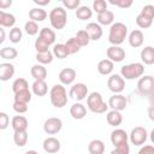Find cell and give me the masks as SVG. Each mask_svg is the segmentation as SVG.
<instances>
[{
  "mask_svg": "<svg viewBox=\"0 0 154 154\" xmlns=\"http://www.w3.org/2000/svg\"><path fill=\"white\" fill-rule=\"evenodd\" d=\"M136 24L142 29H147L153 24V19H150V18H148V17H146V16L140 13L136 17Z\"/></svg>",
  "mask_w": 154,
  "mask_h": 154,
  "instance_id": "obj_39",
  "label": "cell"
},
{
  "mask_svg": "<svg viewBox=\"0 0 154 154\" xmlns=\"http://www.w3.org/2000/svg\"><path fill=\"white\" fill-rule=\"evenodd\" d=\"M61 128H63V122H61L60 118H57V117L48 118L43 123V130L48 135H55V134H58L61 130Z\"/></svg>",
  "mask_w": 154,
  "mask_h": 154,
  "instance_id": "obj_9",
  "label": "cell"
},
{
  "mask_svg": "<svg viewBox=\"0 0 154 154\" xmlns=\"http://www.w3.org/2000/svg\"><path fill=\"white\" fill-rule=\"evenodd\" d=\"M11 125H12V129L13 131H24L28 129V119L24 117V116H16L12 118V122H11Z\"/></svg>",
  "mask_w": 154,
  "mask_h": 154,
  "instance_id": "obj_21",
  "label": "cell"
},
{
  "mask_svg": "<svg viewBox=\"0 0 154 154\" xmlns=\"http://www.w3.org/2000/svg\"><path fill=\"white\" fill-rule=\"evenodd\" d=\"M109 4L118 6L120 8H128L132 5V0H109Z\"/></svg>",
  "mask_w": 154,
  "mask_h": 154,
  "instance_id": "obj_46",
  "label": "cell"
},
{
  "mask_svg": "<svg viewBox=\"0 0 154 154\" xmlns=\"http://www.w3.org/2000/svg\"><path fill=\"white\" fill-rule=\"evenodd\" d=\"M93 10L95 12H97V14L107 11V2L105 0H94V2H93Z\"/></svg>",
  "mask_w": 154,
  "mask_h": 154,
  "instance_id": "obj_44",
  "label": "cell"
},
{
  "mask_svg": "<svg viewBox=\"0 0 154 154\" xmlns=\"http://www.w3.org/2000/svg\"><path fill=\"white\" fill-rule=\"evenodd\" d=\"M113 69H114V63L111 61L109 59H102L97 64V71L100 75H103V76L111 75Z\"/></svg>",
  "mask_w": 154,
  "mask_h": 154,
  "instance_id": "obj_22",
  "label": "cell"
},
{
  "mask_svg": "<svg viewBox=\"0 0 154 154\" xmlns=\"http://www.w3.org/2000/svg\"><path fill=\"white\" fill-rule=\"evenodd\" d=\"M49 99L54 107L63 108L67 103V93L63 84H55L49 91Z\"/></svg>",
  "mask_w": 154,
  "mask_h": 154,
  "instance_id": "obj_2",
  "label": "cell"
},
{
  "mask_svg": "<svg viewBox=\"0 0 154 154\" xmlns=\"http://www.w3.org/2000/svg\"><path fill=\"white\" fill-rule=\"evenodd\" d=\"M16 23V17L12 13L0 11V25L1 28H12Z\"/></svg>",
  "mask_w": 154,
  "mask_h": 154,
  "instance_id": "obj_25",
  "label": "cell"
},
{
  "mask_svg": "<svg viewBox=\"0 0 154 154\" xmlns=\"http://www.w3.org/2000/svg\"><path fill=\"white\" fill-rule=\"evenodd\" d=\"M76 79V70L72 67H65L59 72V81L61 84L70 85Z\"/></svg>",
  "mask_w": 154,
  "mask_h": 154,
  "instance_id": "obj_14",
  "label": "cell"
},
{
  "mask_svg": "<svg viewBox=\"0 0 154 154\" xmlns=\"http://www.w3.org/2000/svg\"><path fill=\"white\" fill-rule=\"evenodd\" d=\"M137 90L141 95L149 96L154 91V77L143 76L137 82Z\"/></svg>",
  "mask_w": 154,
  "mask_h": 154,
  "instance_id": "obj_6",
  "label": "cell"
},
{
  "mask_svg": "<svg viewBox=\"0 0 154 154\" xmlns=\"http://www.w3.org/2000/svg\"><path fill=\"white\" fill-rule=\"evenodd\" d=\"M129 45L134 48H137V47H141L143 45V41H144V36H143V32L138 29L136 30H132L129 35Z\"/></svg>",
  "mask_w": 154,
  "mask_h": 154,
  "instance_id": "obj_17",
  "label": "cell"
},
{
  "mask_svg": "<svg viewBox=\"0 0 154 154\" xmlns=\"http://www.w3.org/2000/svg\"><path fill=\"white\" fill-rule=\"evenodd\" d=\"M34 2L38 6H46V5H49L51 0H34Z\"/></svg>",
  "mask_w": 154,
  "mask_h": 154,
  "instance_id": "obj_53",
  "label": "cell"
},
{
  "mask_svg": "<svg viewBox=\"0 0 154 154\" xmlns=\"http://www.w3.org/2000/svg\"><path fill=\"white\" fill-rule=\"evenodd\" d=\"M31 89L36 96H45L48 91V85L45 81H34Z\"/></svg>",
  "mask_w": 154,
  "mask_h": 154,
  "instance_id": "obj_26",
  "label": "cell"
},
{
  "mask_svg": "<svg viewBox=\"0 0 154 154\" xmlns=\"http://www.w3.org/2000/svg\"><path fill=\"white\" fill-rule=\"evenodd\" d=\"M107 87L112 93L119 94L125 89V79L120 75H111L107 79Z\"/></svg>",
  "mask_w": 154,
  "mask_h": 154,
  "instance_id": "obj_7",
  "label": "cell"
},
{
  "mask_svg": "<svg viewBox=\"0 0 154 154\" xmlns=\"http://www.w3.org/2000/svg\"><path fill=\"white\" fill-rule=\"evenodd\" d=\"M130 153V147L128 143L119 146V147H114V149L109 153V154H129Z\"/></svg>",
  "mask_w": 154,
  "mask_h": 154,
  "instance_id": "obj_48",
  "label": "cell"
},
{
  "mask_svg": "<svg viewBox=\"0 0 154 154\" xmlns=\"http://www.w3.org/2000/svg\"><path fill=\"white\" fill-rule=\"evenodd\" d=\"M0 32H1V38H0V43H2L5 41V30L4 28H0Z\"/></svg>",
  "mask_w": 154,
  "mask_h": 154,
  "instance_id": "obj_55",
  "label": "cell"
},
{
  "mask_svg": "<svg viewBox=\"0 0 154 154\" xmlns=\"http://www.w3.org/2000/svg\"><path fill=\"white\" fill-rule=\"evenodd\" d=\"M91 16H93V10H90V7L88 6H81L76 10V17L81 20H87L91 18Z\"/></svg>",
  "mask_w": 154,
  "mask_h": 154,
  "instance_id": "obj_34",
  "label": "cell"
},
{
  "mask_svg": "<svg viewBox=\"0 0 154 154\" xmlns=\"http://www.w3.org/2000/svg\"><path fill=\"white\" fill-rule=\"evenodd\" d=\"M13 141H14L16 146L24 147L26 144V142H28V132H26V130H24V131H14Z\"/></svg>",
  "mask_w": 154,
  "mask_h": 154,
  "instance_id": "obj_33",
  "label": "cell"
},
{
  "mask_svg": "<svg viewBox=\"0 0 154 154\" xmlns=\"http://www.w3.org/2000/svg\"><path fill=\"white\" fill-rule=\"evenodd\" d=\"M24 154H38L36 150H28V152H25Z\"/></svg>",
  "mask_w": 154,
  "mask_h": 154,
  "instance_id": "obj_57",
  "label": "cell"
},
{
  "mask_svg": "<svg viewBox=\"0 0 154 154\" xmlns=\"http://www.w3.org/2000/svg\"><path fill=\"white\" fill-rule=\"evenodd\" d=\"M70 114H71V117H72L73 119H77V120L83 119V118L87 116V108H85V106H84L83 103L76 102V103H73V105L71 106V108H70Z\"/></svg>",
  "mask_w": 154,
  "mask_h": 154,
  "instance_id": "obj_18",
  "label": "cell"
},
{
  "mask_svg": "<svg viewBox=\"0 0 154 154\" xmlns=\"http://www.w3.org/2000/svg\"><path fill=\"white\" fill-rule=\"evenodd\" d=\"M147 137H148V134H147V130L142 126H136L131 130L130 135H129V138L131 141L132 144L135 146H142L146 141H147Z\"/></svg>",
  "mask_w": 154,
  "mask_h": 154,
  "instance_id": "obj_8",
  "label": "cell"
},
{
  "mask_svg": "<svg viewBox=\"0 0 154 154\" xmlns=\"http://www.w3.org/2000/svg\"><path fill=\"white\" fill-rule=\"evenodd\" d=\"M13 109L22 114V113H25L28 111V103H23V102H18V101H14L13 102Z\"/></svg>",
  "mask_w": 154,
  "mask_h": 154,
  "instance_id": "obj_49",
  "label": "cell"
},
{
  "mask_svg": "<svg viewBox=\"0 0 154 154\" xmlns=\"http://www.w3.org/2000/svg\"><path fill=\"white\" fill-rule=\"evenodd\" d=\"M53 52L48 51V52H43V53H36V60L38 61V64L41 65H46V64H51L53 61Z\"/></svg>",
  "mask_w": 154,
  "mask_h": 154,
  "instance_id": "obj_37",
  "label": "cell"
},
{
  "mask_svg": "<svg viewBox=\"0 0 154 154\" xmlns=\"http://www.w3.org/2000/svg\"><path fill=\"white\" fill-rule=\"evenodd\" d=\"M17 55H18V52L13 47H4V48L0 49V57L2 59L12 60V59H16Z\"/></svg>",
  "mask_w": 154,
  "mask_h": 154,
  "instance_id": "obj_35",
  "label": "cell"
},
{
  "mask_svg": "<svg viewBox=\"0 0 154 154\" xmlns=\"http://www.w3.org/2000/svg\"><path fill=\"white\" fill-rule=\"evenodd\" d=\"M24 30H25V32H26L28 35L34 36V35H36V34L38 32V25H37L36 22L29 20V22L25 23V25H24Z\"/></svg>",
  "mask_w": 154,
  "mask_h": 154,
  "instance_id": "obj_41",
  "label": "cell"
},
{
  "mask_svg": "<svg viewBox=\"0 0 154 154\" xmlns=\"http://www.w3.org/2000/svg\"><path fill=\"white\" fill-rule=\"evenodd\" d=\"M49 22L54 29H57V30L64 29L66 23H67L66 10L64 7H54L49 12Z\"/></svg>",
  "mask_w": 154,
  "mask_h": 154,
  "instance_id": "obj_4",
  "label": "cell"
},
{
  "mask_svg": "<svg viewBox=\"0 0 154 154\" xmlns=\"http://www.w3.org/2000/svg\"><path fill=\"white\" fill-rule=\"evenodd\" d=\"M113 20H114V14L112 11L107 10L102 13H99L97 14V23L101 24V25H109V24H113Z\"/></svg>",
  "mask_w": 154,
  "mask_h": 154,
  "instance_id": "obj_30",
  "label": "cell"
},
{
  "mask_svg": "<svg viewBox=\"0 0 154 154\" xmlns=\"http://www.w3.org/2000/svg\"><path fill=\"white\" fill-rule=\"evenodd\" d=\"M149 100H150V102H152V105H154V91L149 95Z\"/></svg>",
  "mask_w": 154,
  "mask_h": 154,
  "instance_id": "obj_56",
  "label": "cell"
},
{
  "mask_svg": "<svg viewBox=\"0 0 154 154\" xmlns=\"http://www.w3.org/2000/svg\"><path fill=\"white\" fill-rule=\"evenodd\" d=\"M141 14L150 18V19H154V6L153 5H144L141 10Z\"/></svg>",
  "mask_w": 154,
  "mask_h": 154,
  "instance_id": "obj_45",
  "label": "cell"
},
{
  "mask_svg": "<svg viewBox=\"0 0 154 154\" xmlns=\"http://www.w3.org/2000/svg\"><path fill=\"white\" fill-rule=\"evenodd\" d=\"M141 60L146 65H153L154 64V47L147 46L142 48L141 51Z\"/></svg>",
  "mask_w": 154,
  "mask_h": 154,
  "instance_id": "obj_23",
  "label": "cell"
},
{
  "mask_svg": "<svg viewBox=\"0 0 154 154\" xmlns=\"http://www.w3.org/2000/svg\"><path fill=\"white\" fill-rule=\"evenodd\" d=\"M63 5L69 10H77L78 7H81V1L79 0H63Z\"/></svg>",
  "mask_w": 154,
  "mask_h": 154,
  "instance_id": "obj_47",
  "label": "cell"
},
{
  "mask_svg": "<svg viewBox=\"0 0 154 154\" xmlns=\"http://www.w3.org/2000/svg\"><path fill=\"white\" fill-rule=\"evenodd\" d=\"M75 38H76V41L78 42V45H79L81 47L88 46L89 42L91 41L90 37H89V35H88V32H87L84 29H83V30H78L77 34H76V36H75Z\"/></svg>",
  "mask_w": 154,
  "mask_h": 154,
  "instance_id": "obj_36",
  "label": "cell"
},
{
  "mask_svg": "<svg viewBox=\"0 0 154 154\" xmlns=\"http://www.w3.org/2000/svg\"><path fill=\"white\" fill-rule=\"evenodd\" d=\"M65 46H66V48H67V51H69L70 54H75V53H77L81 49V46L78 45V42L76 41L75 37H70L65 42Z\"/></svg>",
  "mask_w": 154,
  "mask_h": 154,
  "instance_id": "obj_40",
  "label": "cell"
},
{
  "mask_svg": "<svg viewBox=\"0 0 154 154\" xmlns=\"http://www.w3.org/2000/svg\"><path fill=\"white\" fill-rule=\"evenodd\" d=\"M35 49L37 53H43V52H48L49 51V45L47 42H45L41 37H37L35 41Z\"/></svg>",
  "mask_w": 154,
  "mask_h": 154,
  "instance_id": "obj_43",
  "label": "cell"
},
{
  "mask_svg": "<svg viewBox=\"0 0 154 154\" xmlns=\"http://www.w3.org/2000/svg\"><path fill=\"white\" fill-rule=\"evenodd\" d=\"M14 75V66L10 63H1L0 64V79L8 81Z\"/></svg>",
  "mask_w": 154,
  "mask_h": 154,
  "instance_id": "obj_19",
  "label": "cell"
},
{
  "mask_svg": "<svg viewBox=\"0 0 154 154\" xmlns=\"http://www.w3.org/2000/svg\"><path fill=\"white\" fill-rule=\"evenodd\" d=\"M28 89H29L28 81L25 78H22V77L17 78L13 82V84H12V91H13V94L19 93V91H23V90H28Z\"/></svg>",
  "mask_w": 154,
  "mask_h": 154,
  "instance_id": "obj_32",
  "label": "cell"
},
{
  "mask_svg": "<svg viewBox=\"0 0 154 154\" xmlns=\"http://www.w3.org/2000/svg\"><path fill=\"white\" fill-rule=\"evenodd\" d=\"M87 106H88V109L91 111L93 113H105L109 107L102 100L101 94L97 91H93L89 94V96L87 97Z\"/></svg>",
  "mask_w": 154,
  "mask_h": 154,
  "instance_id": "obj_3",
  "label": "cell"
},
{
  "mask_svg": "<svg viewBox=\"0 0 154 154\" xmlns=\"http://www.w3.org/2000/svg\"><path fill=\"white\" fill-rule=\"evenodd\" d=\"M128 138H129V135L123 129H116L111 132V142L114 147H119L128 143Z\"/></svg>",
  "mask_w": 154,
  "mask_h": 154,
  "instance_id": "obj_13",
  "label": "cell"
},
{
  "mask_svg": "<svg viewBox=\"0 0 154 154\" xmlns=\"http://www.w3.org/2000/svg\"><path fill=\"white\" fill-rule=\"evenodd\" d=\"M43 150L48 154H54V153H58L60 150V141L55 137H47L45 141H43Z\"/></svg>",
  "mask_w": 154,
  "mask_h": 154,
  "instance_id": "obj_15",
  "label": "cell"
},
{
  "mask_svg": "<svg viewBox=\"0 0 154 154\" xmlns=\"http://www.w3.org/2000/svg\"><path fill=\"white\" fill-rule=\"evenodd\" d=\"M88 150L90 154H103L105 153V143L101 140H93L88 144Z\"/></svg>",
  "mask_w": 154,
  "mask_h": 154,
  "instance_id": "obj_28",
  "label": "cell"
},
{
  "mask_svg": "<svg viewBox=\"0 0 154 154\" xmlns=\"http://www.w3.org/2000/svg\"><path fill=\"white\" fill-rule=\"evenodd\" d=\"M150 141L154 143V129L152 130V132H150Z\"/></svg>",
  "mask_w": 154,
  "mask_h": 154,
  "instance_id": "obj_58",
  "label": "cell"
},
{
  "mask_svg": "<svg viewBox=\"0 0 154 154\" xmlns=\"http://www.w3.org/2000/svg\"><path fill=\"white\" fill-rule=\"evenodd\" d=\"M69 95H70V97H72L73 100H77V101L84 100L88 96V87L84 83H76L71 87Z\"/></svg>",
  "mask_w": 154,
  "mask_h": 154,
  "instance_id": "obj_10",
  "label": "cell"
},
{
  "mask_svg": "<svg viewBox=\"0 0 154 154\" xmlns=\"http://www.w3.org/2000/svg\"><path fill=\"white\" fill-rule=\"evenodd\" d=\"M12 5L11 0H0V8H7Z\"/></svg>",
  "mask_w": 154,
  "mask_h": 154,
  "instance_id": "obj_52",
  "label": "cell"
},
{
  "mask_svg": "<svg viewBox=\"0 0 154 154\" xmlns=\"http://www.w3.org/2000/svg\"><path fill=\"white\" fill-rule=\"evenodd\" d=\"M144 73V65L142 63H131L120 69V75L125 79H135L142 77Z\"/></svg>",
  "mask_w": 154,
  "mask_h": 154,
  "instance_id": "obj_5",
  "label": "cell"
},
{
  "mask_svg": "<svg viewBox=\"0 0 154 154\" xmlns=\"http://www.w3.org/2000/svg\"><path fill=\"white\" fill-rule=\"evenodd\" d=\"M14 101H18V102H23V103H29L31 101V93L30 90H23V91H19V93H16L14 94Z\"/></svg>",
  "mask_w": 154,
  "mask_h": 154,
  "instance_id": "obj_38",
  "label": "cell"
},
{
  "mask_svg": "<svg viewBox=\"0 0 154 154\" xmlns=\"http://www.w3.org/2000/svg\"><path fill=\"white\" fill-rule=\"evenodd\" d=\"M148 117L150 120L154 122V105H152L149 108H148Z\"/></svg>",
  "mask_w": 154,
  "mask_h": 154,
  "instance_id": "obj_54",
  "label": "cell"
},
{
  "mask_svg": "<svg viewBox=\"0 0 154 154\" xmlns=\"http://www.w3.org/2000/svg\"><path fill=\"white\" fill-rule=\"evenodd\" d=\"M23 37V34H22V30L17 26L12 28L10 30V41L13 42V43H18Z\"/></svg>",
  "mask_w": 154,
  "mask_h": 154,
  "instance_id": "obj_42",
  "label": "cell"
},
{
  "mask_svg": "<svg viewBox=\"0 0 154 154\" xmlns=\"http://www.w3.org/2000/svg\"><path fill=\"white\" fill-rule=\"evenodd\" d=\"M29 18L32 20V22H42L47 18V12L43 10V8H40V7H34L29 11Z\"/></svg>",
  "mask_w": 154,
  "mask_h": 154,
  "instance_id": "obj_27",
  "label": "cell"
},
{
  "mask_svg": "<svg viewBox=\"0 0 154 154\" xmlns=\"http://www.w3.org/2000/svg\"><path fill=\"white\" fill-rule=\"evenodd\" d=\"M53 55L58 59H65L67 55H70L65 43H58V45H54L53 47Z\"/></svg>",
  "mask_w": 154,
  "mask_h": 154,
  "instance_id": "obj_31",
  "label": "cell"
},
{
  "mask_svg": "<svg viewBox=\"0 0 154 154\" xmlns=\"http://www.w3.org/2000/svg\"><path fill=\"white\" fill-rule=\"evenodd\" d=\"M128 36V26L122 22H116L109 28L108 41L112 46L122 45Z\"/></svg>",
  "mask_w": 154,
  "mask_h": 154,
  "instance_id": "obj_1",
  "label": "cell"
},
{
  "mask_svg": "<svg viewBox=\"0 0 154 154\" xmlns=\"http://www.w3.org/2000/svg\"><path fill=\"white\" fill-rule=\"evenodd\" d=\"M38 37H41L45 42H47L49 46L54 43L55 41V32L49 29V28H42L40 30V34H38Z\"/></svg>",
  "mask_w": 154,
  "mask_h": 154,
  "instance_id": "obj_29",
  "label": "cell"
},
{
  "mask_svg": "<svg viewBox=\"0 0 154 154\" xmlns=\"http://www.w3.org/2000/svg\"><path fill=\"white\" fill-rule=\"evenodd\" d=\"M106 120H107V123H108L111 126H118V125H120L122 122H123V116H122V113H120L119 111L112 109V111H109V112L107 113Z\"/></svg>",
  "mask_w": 154,
  "mask_h": 154,
  "instance_id": "obj_24",
  "label": "cell"
},
{
  "mask_svg": "<svg viewBox=\"0 0 154 154\" xmlns=\"http://www.w3.org/2000/svg\"><path fill=\"white\" fill-rule=\"evenodd\" d=\"M84 30L88 32V35H89L91 41H97L102 36V28H101V25L99 23H94V22L89 23V24H87Z\"/></svg>",
  "mask_w": 154,
  "mask_h": 154,
  "instance_id": "obj_16",
  "label": "cell"
},
{
  "mask_svg": "<svg viewBox=\"0 0 154 154\" xmlns=\"http://www.w3.org/2000/svg\"><path fill=\"white\" fill-rule=\"evenodd\" d=\"M30 73L35 81H45L47 77V69L41 64H35L31 66Z\"/></svg>",
  "mask_w": 154,
  "mask_h": 154,
  "instance_id": "obj_20",
  "label": "cell"
},
{
  "mask_svg": "<svg viewBox=\"0 0 154 154\" xmlns=\"http://www.w3.org/2000/svg\"><path fill=\"white\" fill-rule=\"evenodd\" d=\"M107 58L113 63H120L125 59V51L119 46H111L107 48Z\"/></svg>",
  "mask_w": 154,
  "mask_h": 154,
  "instance_id": "obj_12",
  "label": "cell"
},
{
  "mask_svg": "<svg viewBox=\"0 0 154 154\" xmlns=\"http://www.w3.org/2000/svg\"><path fill=\"white\" fill-rule=\"evenodd\" d=\"M126 105H128V100H126V97L124 96V95H122V94H114V95H112L111 97H109V100H108V106L112 108V109H114V111H123V109H125V107H126Z\"/></svg>",
  "mask_w": 154,
  "mask_h": 154,
  "instance_id": "obj_11",
  "label": "cell"
},
{
  "mask_svg": "<svg viewBox=\"0 0 154 154\" xmlns=\"http://www.w3.org/2000/svg\"><path fill=\"white\" fill-rule=\"evenodd\" d=\"M138 154H154V146H152V144L143 146L138 150Z\"/></svg>",
  "mask_w": 154,
  "mask_h": 154,
  "instance_id": "obj_51",
  "label": "cell"
},
{
  "mask_svg": "<svg viewBox=\"0 0 154 154\" xmlns=\"http://www.w3.org/2000/svg\"><path fill=\"white\" fill-rule=\"evenodd\" d=\"M10 124V118L5 112H0V129L5 130Z\"/></svg>",
  "mask_w": 154,
  "mask_h": 154,
  "instance_id": "obj_50",
  "label": "cell"
}]
</instances>
